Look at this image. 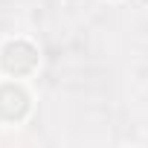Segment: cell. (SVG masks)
Segmentation results:
<instances>
[{
	"label": "cell",
	"instance_id": "6da1fadb",
	"mask_svg": "<svg viewBox=\"0 0 148 148\" xmlns=\"http://www.w3.org/2000/svg\"><path fill=\"white\" fill-rule=\"evenodd\" d=\"M26 113V93L15 84L0 87V116L3 119H21Z\"/></svg>",
	"mask_w": 148,
	"mask_h": 148
}]
</instances>
